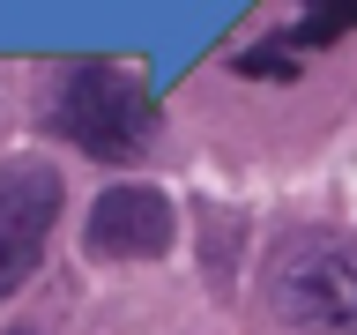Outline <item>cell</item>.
I'll return each instance as SVG.
<instances>
[{
	"label": "cell",
	"instance_id": "obj_1",
	"mask_svg": "<svg viewBox=\"0 0 357 335\" xmlns=\"http://www.w3.org/2000/svg\"><path fill=\"white\" fill-rule=\"evenodd\" d=\"M52 127L97 164H134L156 142V97L112 60H82L67 67L60 97H52Z\"/></svg>",
	"mask_w": 357,
	"mask_h": 335
},
{
	"label": "cell",
	"instance_id": "obj_2",
	"mask_svg": "<svg viewBox=\"0 0 357 335\" xmlns=\"http://www.w3.org/2000/svg\"><path fill=\"white\" fill-rule=\"evenodd\" d=\"M268 298L298 335H357V246L298 239L268 268Z\"/></svg>",
	"mask_w": 357,
	"mask_h": 335
},
{
	"label": "cell",
	"instance_id": "obj_3",
	"mask_svg": "<svg viewBox=\"0 0 357 335\" xmlns=\"http://www.w3.org/2000/svg\"><path fill=\"white\" fill-rule=\"evenodd\" d=\"M60 216V172L52 164H8L0 172V298L30 283Z\"/></svg>",
	"mask_w": 357,
	"mask_h": 335
},
{
	"label": "cell",
	"instance_id": "obj_4",
	"mask_svg": "<svg viewBox=\"0 0 357 335\" xmlns=\"http://www.w3.org/2000/svg\"><path fill=\"white\" fill-rule=\"evenodd\" d=\"M172 231L178 216L156 186H105L89 209V253L97 261H156V253H172Z\"/></svg>",
	"mask_w": 357,
	"mask_h": 335
},
{
	"label": "cell",
	"instance_id": "obj_5",
	"mask_svg": "<svg viewBox=\"0 0 357 335\" xmlns=\"http://www.w3.org/2000/svg\"><path fill=\"white\" fill-rule=\"evenodd\" d=\"M342 30H357V0H312L305 8V22L290 30V38H275V45H253L238 60V75H290V52H305V45H335Z\"/></svg>",
	"mask_w": 357,
	"mask_h": 335
},
{
	"label": "cell",
	"instance_id": "obj_6",
	"mask_svg": "<svg viewBox=\"0 0 357 335\" xmlns=\"http://www.w3.org/2000/svg\"><path fill=\"white\" fill-rule=\"evenodd\" d=\"M8 335H30V328H8Z\"/></svg>",
	"mask_w": 357,
	"mask_h": 335
}]
</instances>
